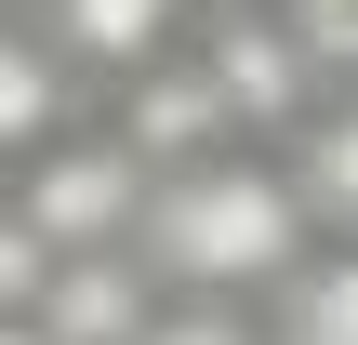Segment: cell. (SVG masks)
I'll return each mask as SVG.
<instances>
[{"label": "cell", "mask_w": 358, "mask_h": 345, "mask_svg": "<svg viewBox=\"0 0 358 345\" xmlns=\"http://www.w3.org/2000/svg\"><path fill=\"white\" fill-rule=\"evenodd\" d=\"M133 253L186 306H266L319 253V213H306V186H292L279 146H213V160H186V173L146 186V239Z\"/></svg>", "instance_id": "obj_1"}, {"label": "cell", "mask_w": 358, "mask_h": 345, "mask_svg": "<svg viewBox=\"0 0 358 345\" xmlns=\"http://www.w3.org/2000/svg\"><path fill=\"white\" fill-rule=\"evenodd\" d=\"M13 186V213L53 239V253H120V239H146V160H133V133L120 120H80V133H53L40 160H13L0 173Z\"/></svg>", "instance_id": "obj_2"}, {"label": "cell", "mask_w": 358, "mask_h": 345, "mask_svg": "<svg viewBox=\"0 0 358 345\" xmlns=\"http://www.w3.org/2000/svg\"><path fill=\"white\" fill-rule=\"evenodd\" d=\"M159 306H173V279H159L133 239H120V253H66V266L40 279V332L53 345H146Z\"/></svg>", "instance_id": "obj_3"}, {"label": "cell", "mask_w": 358, "mask_h": 345, "mask_svg": "<svg viewBox=\"0 0 358 345\" xmlns=\"http://www.w3.org/2000/svg\"><path fill=\"white\" fill-rule=\"evenodd\" d=\"M27 27H40L80 80H133V66H159V53L199 27V0H27Z\"/></svg>", "instance_id": "obj_4"}, {"label": "cell", "mask_w": 358, "mask_h": 345, "mask_svg": "<svg viewBox=\"0 0 358 345\" xmlns=\"http://www.w3.org/2000/svg\"><path fill=\"white\" fill-rule=\"evenodd\" d=\"M80 120H93V106H80V66L13 13V27H0V173H13V160H40V146H53V133H80Z\"/></svg>", "instance_id": "obj_5"}, {"label": "cell", "mask_w": 358, "mask_h": 345, "mask_svg": "<svg viewBox=\"0 0 358 345\" xmlns=\"http://www.w3.org/2000/svg\"><path fill=\"white\" fill-rule=\"evenodd\" d=\"M252 319H266V345H358V239H319Z\"/></svg>", "instance_id": "obj_6"}, {"label": "cell", "mask_w": 358, "mask_h": 345, "mask_svg": "<svg viewBox=\"0 0 358 345\" xmlns=\"http://www.w3.org/2000/svg\"><path fill=\"white\" fill-rule=\"evenodd\" d=\"M279 160H292V186H306L319 239H358V93H319V120H306Z\"/></svg>", "instance_id": "obj_7"}, {"label": "cell", "mask_w": 358, "mask_h": 345, "mask_svg": "<svg viewBox=\"0 0 358 345\" xmlns=\"http://www.w3.org/2000/svg\"><path fill=\"white\" fill-rule=\"evenodd\" d=\"M279 27L306 40V66H319L332 93H358V0H279Z\"/></svg>", "instance_id": "obj_8"}, {"label": "cell", "mask_w": 358, "mask_h": 345, "mask_svg": "<svg viewBox=\"0 0 358 345\" xmlns=\"http://www.w3.org/2000/svg\"><path fill=\"white\" fill-rule=\"evenodd\" d=\"M53 266H66V253H53V239H40V226H27V213H13V186H0V319H27V306H40V279H53Z\"/></svg>", "instance_id": "obj_9"}, {"label": "cell", "mask_w": 358, "mask_h": 345, "mask_svg": "<svg viewBox=\"0 0 358 345\" xmlns=\"http://www.w3.org/2000/svg\"><path fill=\"white\" fill-rule=\"evenodd\" d=\"M146 345H266V319H252V306H186V293H173Z\"/></svg>", "instance_id": "obj_10"}, {"label": "cell", "mask_w": 358, "mask_h": 345, "mask_svg": "<svg viewBox=\"0 0 358 345\" xmlns=\"http://www.w3.org/2000/svg\"><path fill=\"white\" fill-rule=\"evenodd\" d=\"M0 345H53V332H40V306H27V319H0Z\"/></svg>", "instance_id": "obj_11"}, {"label": "cell", "mask_w": 358, "mask_h": 345, "mask_svg": "<svg viewBox=\"0 0 358 345\" xmlns=\"http://www.w3.org/2000/svg\"><path fill=\"white\" fill-rule=\"evenodd\" d=\"M199 13H239V0H199Z\"/></svg>", "instance_id": "obj_12"}]
</instances>
